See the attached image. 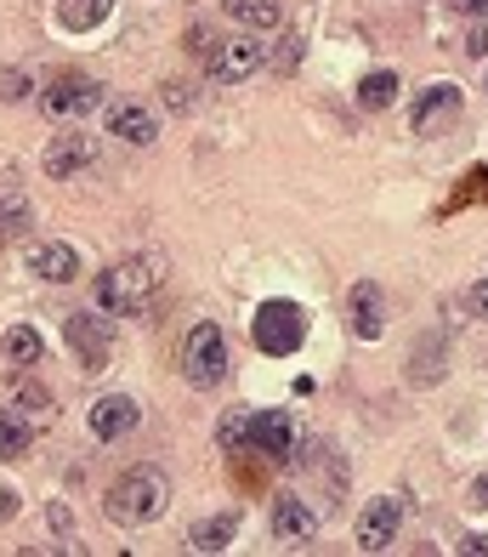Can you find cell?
<instances>
[{
	"mask_svg": "<svg viewBox=\"0 0 488 557\" xmlns=\"http://www.w3.org/2000/svg\"><path fill=\"white\" fill-rule=\"evenodd\" d=\"M398 91H403V81L392 69H370L364 81H358V109H364V114H387L398 103Z\"/></svg>",
	"mask_w": 488,
	"mask_h": 557,
	"instance_id": "cell-19",
	"label": "cell"
},
{
	"mask_svg": "<svg viewBox=\"0 0 488 557\" xmlns=\"http://www.w3.org/2000/svg\"><path fill=\"white\" fill-rule=\"evenodd\" d=\"M29 444H35V426H29V421H17L12 410L0 416V461H17V455H29Z\"/></svg>",
	"mask_w": 488,
	"mask_h": 557,
	"instance_id": "cell-24",
	"label": "cell"
},
{
	"mask_svg": "<svg viewBox=\"0 0 488 557\" xmlns=\"http://www.w3.org/2000/svg\"><path fill=\"white\" fill-rule=\"evenodd\" d=\"M91 438H102V444H120V438H132L137 433V421H142V410H137V398H125V393H102L97 404H91Z\"/></svg>",
	"mask_w": 488,
	"mask_h": 557,
	"instance_id": "cell-10",
	"label": "cell"
},
{
	"mask_svg": "<svg viewBox=\"0 0 488 557\" xmlns=\"http://www.w3.org/2000/svg\"><path fill=\"white\" fill-rule=\"evenodd\" d=\"M296 58H301V40H285V52H278V63H273V69H278V74H290V69H296Z\"/></svg>",
	"mask_w": 488,
	"mask_h": 557,
	"instance_id": "cell-30",
	"label": "cell"
},
{
	"mask_svg": "<svg viewBox=\"0 0 488 557\" xmlns=\"http://www.w3.org/2000/svg\"><path fill=\"white\" fill-rule=\"evenodd\" d=\"M97 165V143L91 132H58L46 143V176H58V183H68V176H80Z\"/></svg>",
	"mask_w": 488,
	"mask_h": 557,
	"instance_id": "cell-11",
	"label": "cell"
},
{
	"mask_svg": "<svg viewBox=\"0 0 488 557\" xmlns=\"http://www.w3.org/2000/svg\"><path fill=\"white\" fill-rule=\"evenodd\" d=\"M23 86H29V81H23L17 69H7V74H0V97H12V103H17V97H23Z\"/></svg>",
	"mask_w": 488,
	"mask_h": 557,
	"instance_id": "cell-28",
	"label": "cell"
},
{
	"mask_svg": "<svg viewBox=\"0 0 488 557\" xmlns=\"http://www.w3.org/2000/svg\"><path fill=\"white\" fill-rule=\"evenodd\" d=\"M114 12V0H58V23L68 35H86V29H97L102 17Z\"/></svg>",
	"mask_w": 488,
	"mask_h": 557,
	"instance_id": "cell-21",
	"label": "cell"
},
{
	"mask_svg": "<svg viewBox=\"0 0 488 557\" xmlns=\"http://www.w3.org/2000/svg\"><path fill=\"white\" fill-rule=\"evenodd\" d=\"M245 449H262L267 461H290L296 455V421L285 410H262V416H250V438Z\"/></svg>",
	"mask_w": 488,
	"mask_h": 557,
	"instance_id": "cell-12",
	"label": "cell"
},
{
	"mask_svg": "<svg viewBox=\"0 0 488 557\" xmlns=\"http://www.w3.org/2000/svg\"><path fill=\"white\" fill-rule=\"evenodd\" d=\"M7 410L17 421H29V426H51V421H58V404H51V393L35 387V382H17L12 398H7Z\"/></svg>",
	"mask_w": 488,
	"mask_h": 557,
	"instance_id": "cell-18",
	"label": "cell"
},
{
	"mask_svg": "<svg viewBox=\"0 0 488 557\" xmlns=\"http://www.w3.org/2000/svg\"><path fill=\"white\" fill-rule=\"evenodd\" d=\"M255 69H267V40H255V35L216 40V52L204 58V74L216 86H245V81H255Z\"/></svg>",
	"mask_w": 488,
	"mask_h": 557,
	"instance_id": "cell-5",
	"label": "cell"
},
{
	"mask_svg": "<svg viewBox=\"0 0 488 557\" xmlns=\"http://www.w3.org/2000/svg\"><path fill=\"white\" fill-rule=\"evenodd\" d=\"M466 52H472V58H488V17H483L477 29L466 35Z\"/></svg>",
	"mask_w": 488,
	"mask_h": 557,
	"instance_id": "cell-27",
	"label": "cell"
},
{
	"mask_svg": "<svg viewBox=\"0 0 488 557\" xmlns=\"http://www.w3.org/2000/svg\"><path fill=\"white\" fill-rule=\"evenodd\" d=\"M460 120V86H449V81H438L421 103H415V132L421 137H438L443 125H454Z\"/></svg>",
	"mask_w": 488,
	"mask_h": 557,
	"instance_id": "cell-14",
	"label": "cell"
},
{
	"mask_svg": "<svg viewBox=\"0 0 488 557\" xmlns=\"http://www.w3.org/2000/svg\"><path fill=\"white\" fill-rule=\"evenodd\" d=\"M29 216H35V211H29V199H23V194H12V188L0 194V245L17 239L23 227H29Z\"/></svg>",
	"mask_w": 488,
	"mask_h": 557,
	"instance_id": "cell-25",
	"label": "cell"
},
{
	"mask_svg": "<svg viewBox=\"0 0 488 557\" xmlns=\"http://www.w3.org/2000/svg\"><path fill=\"white\" fill-rule=\"evenodd\" d=\"M454 12H466V17H488V0H449Z\"/></svg>",
	"mask_w": 488,
	"mask_h": 557,
	"instance_id": "cell-31",
	"label": "cell"
},
{
	"mask_svg": "<svg viewBox=\"0 0 488 557\" xmlns=\"http://www.w3.org/2000/svg\"><path fill=\"white\" fill-rule=\"evenodd\" d=\"M40 109L51 120H86L91 109H102V86L86 81V74H63V81H51L40 91Z\"/></svg>",
	"mask_w": 488,
	"mask_h": 557,
	"instance_id": "cell-7",
	"label": "cell"
},
{
	"mask_svg": "<svg viewBox=\"0 0 488 557\" xmlns=\"http://www.w3.org/2000/svg\"><path fill=\"white\" fill-rule=\"evenodd\" d=\"M227 17L245 23L250 35H273V29H285V7L278 0H222Z\"/></svg>",
	"mask_w": 488,
	"mask_h": 557,
	"instance_id": "cell-17",
	"label": "cell"
},
{
	"mask_svg": "<svg viewBox=\"0 0 488 557\" xmlns=\"http://www.w3.org/2000/svg\"><path fill=\"white\" fill-rule=\"evenodd\" d=\"M415 359H421V364H409V382H415V387L443 382V370H449V342H443V336H426V342L415 347Z\"/></svg>",
	"mask_w": 488,
	"mask_h": 557,
	"instance_id": "cell-20",
	"label": "cell"
},
{
	"mask_svg": "<svg viewBox=\"0 0 488 557\" xmlns=\"http://www.w3.org/2000/svg\"><path fill=\"white\" fill-rule=\"evenodd\" d=\"M29 268L46 278V285H68V278L80 273V250L63 245V239H51V245H40L35 257H29Z\"/></svg>",
	"mask_w": 488,
	"mask_h": 557,
	"instance_id": "cell-16",
	"label": "cell"
},
{
	"mask_svg": "<svg viewBox=\"0 0 488 557\" xmlns=\"http://www.w3.org/2000/svg\"><path fill=\"white\" fill-rule=\"evenodd\" d=\"M109 132L120 143H132V148H148L153 137H160V120H153V109L132 103V97H120V103L109 109Z\"/></svg>",
	"mask_w": 488,
	"mask_h": 557,
	"instance_id": "cell-15",
	"label": "cell"
},
{
	"mask_svg": "<svg viewBox=\"0 0 488 557\" xmlns=\"http://www.w3.org/2000/svg\"><path fill=\"white\" fill-rule=\"evenodd\" d=\"M318 535V512L306 506L301 495H278L273 500V541H285V546H306Z\"/></svg>",
	"mask_w": 488,
	"mask_h": 557,
	"instance_id": "cell-13",
	"label": "cell"
},
{
	"mask_svg": "<svg viewBox=\"0 0 488 557\" xmlns=\"http://www.w3.org/2000/svg\"><path fill=\"white\" fill-rule=\"evenodd\" d=\"M153 290H160V262L153 257H125L114 268H102L97 285H91L102 313H142L153 301Z\"/></svg>",
	"mask_w": 488,
	"mask_h": 557,
	"instance_id": "cell-2",
	"label": "cell"
},
{
	"mask_svg": "<svg viewBox=\"0 0 488 557\" xmlns=\"http://www.w3.org/2000/svg\"><path fill=\"white\" fill-rule=\"evenodd\" d=\"M466 301H472V313H477V319H488V278H477V285L466 290Z\"/></svg>",
	"mask_w": 488,
	"mask_h": 557,
	"instance_id": "cell-29",
	"label": "cell"
},
{
	"mask_svg": "<svg viewBox=\"0 0 488 557\" xmlns=\"http://www.w3.org/2000/svg\"><path fill=\"white\" fill-rule=\"evenodd\" d=\"M472 506H477V512H488V472L472 484Z\"/></svg>",
	"mask_w": 488,
	"mask_h": 557,
	"instance_id": "cell-32",
	"label": "cell"
},
{
	"mask_svg": "<svg viewBox=\"0 0 488 557\" xmlns=\"http://www.w3.org/2000/svg\"><path fill=\"white\" fill-rule=\"evenodd\" d=\"M165 506H171V484H165V472H153V467H132V472H120L109 495H102V518L120 523V529H142L153 518H165Z\"/></svg>",
	"mask_w": 488,
	"mask_h": 557,
	"instance_id": "cell-1",
	"label": "cell"
},
{
	"mask_svg": "<svg viewBox=\"0 0 488 557\" xmlns=\"http://www.w3.org/2000/svg\"><path fill=\"white\" fill-rule=\"evenodd\" d=\"M183 375H188V387H199V393H211V387H222L227 382V331L222 324H193L188 331V342H183Z\"/></svg>",
	"mask_w": 488,
	"mask_h": 557,
	"instance_id": "cell-4",
	"label": "cell"
},
{
	"mask_svg": "<svg viewBox=\"0 0 488 557\" xmlns=\"http://www.w3.org/2000/svg\"><path fill=\"white\" fill-rule=\"evenodd\" d=\"M250 342H255V352H267V359H290V352L306 342V313L296 308V301L273 296L250 313Z\"/></svg>",
	"mask_w": 488,
	"mask_h": 557,
	"instance_id": "cell-3",
	"label": "cell"
},
{
	"mask_svg": "<svg viewBox=\"0 0 488 557\" xmlns=\"http://www.w3.org/2000/svg\"><path fill=\"white\" fill-rule=\"evenodd\" d=\"M460 552H472V557L488 552V535H466V541H460Z\"/></svg>",
	"mask_w": 488,
	"mask_h": 557,
	"instance_id": "cell-33",
	"label": "cell"
},
{
	"mask_svg": "<svg viewBox=\"0 0 488 557\" xmlns=\"http://www.w3.org/2000/svg\"><path fill=\"white\" fill-rule=\"evenodd\" d=\"M234 529H239V518H234V512H222V518H204V523H193L188 546H193V552H222L227 541H234Z\"/></svg>",
	"mask_w": 488,
	"mask_h": 557,
	"instance_id": "cell-23",
	"label": "cell"
},
{
	"mask_svg": "<svg viewBox=\"0 0 488 557\" xmlns=\"http://www.w3.org/2000/svg\"><path fill=\"white\" fill-rule=\"evenodd\" d=\"M245 438H250V410L222 416V426H216V444H222V449H245Z\"/></svg>",
	"mask_w": 488,
	"mask_h": 557,
	"instance_id": "cell-26",
	"label": "cell"
},
{
	"mask_svg": "<svg viewBox=\"0 0 488 557\" xmlns=\"http://www.w3.org/2000/svg\"><path fill=\"white\" fill-rule=\"evenodd\" d=\"M403 535V500L398 495H375L358 518V552H392V541Z\"/></svg>",
	"mask_w": 488,
	"mask_h": 557,
	"instance_id": "cell-8",
	"label": "cell"
},
{
	"mask_svg": "<svg viewBox=\"0 0 488 557\" xmlns=\"http://www.w3.org/2000/svg\"><path fill=\"white\" fill-rule=\"evenodd\" d=\"M68 352L80 359V370H86V375L109 370V359H114V331H109V319H97V313H74V319H68Z\"/></svg>",
	"mask_w": 488,
	"mask_h": 557,
	"instance_id": "cell-6",
	"label": "cell"
},
{
	"mask_svg": "<svg viewBox=\"0 0 488 557\" xmlns=\"http://www.w3.org/2000/svg\"><path fill=\"white\" fill-rule=\"evenodd\" d=\"M347 331L358 342H380V336H387V290H380L375 278H364V285L347 290Z\"/></svg>",
	"mask_w": 488,
	"mask_h": 557,
	"instance_id": "cell-9",
	"label": "cell"
},
{
	"mask_svg": "<svg viewBox=\"0 0 488 557\" xmlns=\"http://www.w3.org/2000/svg\"><path fill=\"white\" fill-rule=\"evenodd\" d=\"M0 352H7V364H17V370H35V364L46 359V342H40V331H29V324H12L7 342H0Z\"/></svg>",
	"mask_w": 488,
	"mask_h": 557,
	"instance_id": "cell-22",
	"label": "cell"
}]
</instances>
